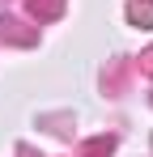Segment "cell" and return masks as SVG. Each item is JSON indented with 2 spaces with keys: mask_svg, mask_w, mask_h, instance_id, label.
I'll use <instances>...</instances> for the list:
<instances>
[{
  "mask_svg": "<svg viewBox=\"0 0 153 157\" xmlns=\"http://www.w3.org/2000/svg\"><path fill=\"white\" fill-rule=\"evenodd\" d=\"M60 13H64V0H30V17H38V21H51Z\"/></svg>",
  "mask_w": 153,
  "mask_h": 157,
  "instance_id": "obj_1",
  "label": "cell"
},
{
  "mask_svg": "<svg viewBox=\"0 0 153 157\" xmlns=\"http://www.w3.org/2000/svg\"><path fill=\"white\" fill-rule=\"evenodd\" d=\"M111 153H115V140H111V136H98V140L81 144V153H76V157H111Z\"/></svg>",
  "mask_w": 153,
  "mask_h": 157,
  "instance_id": "obj_2",
  "label": "cell"
},
{
  "mask_svg": "<svg viewBox=\"0 0 153 157\" xmlns=\"http://www.w3.org/2000/svg\"><path fill=\"white\" fill-rule=\"evenodd\" d=\"M128 17H132L136 26H149V21H153V0H132Z\"/></svg>",
  "mask_w": 153,
  "mask_h": 157,
  "instance_id": "obj_3",
  "label": "cell"
},
{
  "mask_svg": "<svg viewBox=\"0 0 153 157\" xmlns=\"http://www.w3.org/2000/svg\"><path fill=\"white\" fill-rule=\"evenodd\" d=\"M22 21H13V17H4L0 21V34H9L13 43H34V30H17Z\"/></svg>",
  "mask_w": 153,
  "mask_h": 157,
  "instance_id": "obj_4",
  "label": "cell"
}]
</instances>
